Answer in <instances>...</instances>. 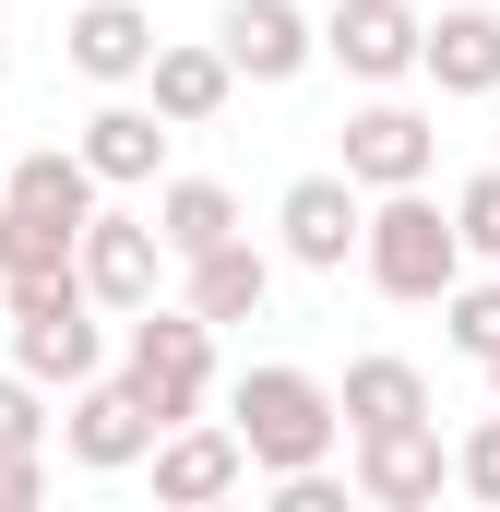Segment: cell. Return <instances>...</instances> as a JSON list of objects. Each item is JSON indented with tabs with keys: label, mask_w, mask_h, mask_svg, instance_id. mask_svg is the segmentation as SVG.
Listing matches in <instances>:
<instances>
[{
	"label": "cell",
	"mask_w": 500,
	"mask_h": 512,
	"mask_svg": "<svg viewBox=\"0 0 500 512\" xmlns=\"http://www.w3.org/2000/svg\"><path fill=\"white\" fill-rule=\"evenodd\" d=\"M0 310H12V370L24 382H96L108 370V334H96V298H84V274H24V286H0Z\"/></svg>",
	"instance_id": "obj_4"
},
{
	"label": "cell",
	"mask_w": 500,
	"mask_h": 512,
	"mask_svg": "<svg viewBox=\"0 0 500 512\" xmlns=\"http://www.w3.org/2000/svg\"><path fill=\"white\" fill-rule=\"evenodd\" d=\"M0 453H48V382L0 370Z\"/></svg>",
	"instance_id": "obj_24"
},
{
	"label": "cell",
	"mask_w": 500,
	"mask_h": 512,
	"mask_svg": "<svg viewBox=\"0 0 500 512\" xmlns=\"http://www.w3.org/2000/svg\"><path fill=\"white\" fill-rule=\"evenodd\" d=\"M0 203H24V215H48V227H84V215H96V167H84L72 143H36V155L0 167Z\"/></svg>",
	"instance_id": "obj_18"
},
{
	"label": "cell",
	"mask_w": 500,
	"mask_h": 512,
	"mask_svg": "<svg viewBox=\"0 0 500 512\" xmlns=\"http://www.w3.org/2000/svg\"><path fill=\"white\" fill-rule=\"evenodd\" d=\"M358 274H370L381 298H417V310L465 274V239H453V215L429 203V179H417V191H381L370 215H358Z\"/></svg>",
	"instance_id": "obj_2"
},
{
	"label": "cell",
	"mask_w": 500,
	"mask_h": 512,
	"mask_svg": "<svg viewBox=\"0 0 500 512\" xmlns=\"http://www.w3.org/2000/svg\"><path fill=\"white\" fill-rule=\"evenodd\" d=\"M84 167H96V191H155V167H167V120L143 108V96H120L108 84V108L84 120V143H72Z\"/></svg>",
	"instance_id": "obj_14"
},
{
	"label": "cell",
	"mask_w": 500,
	"mask_h": 512,
	"mask_svg": "<svg viewBox=\"0 0 500 512\" xmlns=\"http://www.w3.org/2000/svg\"><path fill=\"white\" fill-rule=\"evenodd\" d=\"M429 155H441V131H429V108H405V96H370L346 120V179L358 191H417Z\"/></svg>",
	"instance_id": "obj_11"
},
{
	"label": "cell",
	"mask_w": 500,
	"mask_h": 512,
	"mask_svg": "<svg viewBox=\"0 0 500 512\" xmlns=\"http://www.w3.org/2000/svg\"><path fill=\"white\" fill-rule=\"evenodd\" d=\"M453 239H465V262H500V167H477L453 191Z\"/></svg>",
	"instance_id": "obj_23"
},
{
	"label": "cell",
	"mask_w": 500,
	"mask_h": 512,
	"mask_svg": "<svg viewBox=\"0 0 500 512\" xmlns=\"http://www.w3.org/2000/svg\"><path fill=\"white\" fill-rule=\"evenodd\" d=\"M215 48H227V72H239V84H298V72L322 60V24H310L298 0H227Z\"/></svg>",
	"instance_id": "obj_9"
},
{
	"label": "cell",
	"mask_w": 500,
	"mask_h": 512,
	"mask_svg": "<svg viewBox=\"0 0 500 512\" xmlns=\"http://www.w3.org/2000/svg\"><path fill=\"white\" fill-rule=\"evenodd\" d=\"M227 96H239L227 48H179V36H155V60H143V108H155L167 131H203V120H227Z\"/></svg>",
	"instance_id": "obj_15"
},
{
	"label": "cell",
	"mask_w": 500,
	"mask_h": 512,
	"mask_svg": "<svg viewBox=\"0 0 500 512\" xmlns=\"http://www.w3.org/2000/svg\"><path fill=\"white\" fill-rule=\"evenodd\" d=\"M48 501V453H0V512H36Z\"/></svg>",
	"instance_id": "obj_27"
},
{
	"label": "cell",
	"mask_w": 500,
	"mask_h": 512,
	"mask_svg": "<svg viewBox=\"0 0 500 512\" xmlns=\"http://www.w3.org/2000/svg\"><path fill=\"white\" fill-rule=\"evenodd\" d=\"M262 298H274V251H250V239H215V251L179 262V310L191 322H262Z\"/></svg>",
	"instance_id": "obj_13"
},
{
	"label": "cell",
	"mask_w": 500,
	"mask_h": 512,
	"mask_svg": "<svg viewBox=\"0 0 500 512\" xmlns=\"http://www.w3.org/2000/svg\"><path fill=\"white\" fill-rule=\"evenodd\" d=\"M60 48H72L84 84H143V60H155V12H143V0H84V12L60 24Z\"/></svg>",
	"instance_id": "obj_17"
},
{
	"label": "cell",
	"mask_w": 500,
	"mask_h": 512,
	"mask_svg": "<svg viewBox=\"0 0 500 512\" xmlns=\"http://www.w3.org/2000/svg\"><path fill=\"white\" fill-rule=\"evenodd\" d=\"M441 346H453V358H489V346H500V262L441 286Z\"/></svg>",
	"instance_id": "obj_21"
},
{
	"label": "cell",
	"mask_w": 500,
	"mask_h": 512,
	"mask_svg": "<svg viewBox=\"0 0 500 512\" xmlns=\"http://www.w3.org/2000/svg\"><path fill=\"white\" fill-rule=\"evenodd\" d=\"M417 24L429 12H405V0H334L322 12V60L346 84H405L417 72Z\"/></svg>",
	"instance_id": "obj_10"
},
{
	"label": "cell",
	"mask_w": 500,
	"mask_h": 512,
	"mask_svg": "<svg viewBox=\"0 0 500 512\" xmlns=\"http://www.w3.org/2000/svg\"><path fill=\"white\" fill-rule=\"evenodd\" d=\"M60 441H72V465H84V477H131V465H143V441H155V417L131 405V382H108V370H96V382H72Z\"/></svg>",
	"instance_id": "obj_12"
},
{
	"label": "cell",
	"mask_w": 500,
	"mask_h": 512,
	"mask_svg": "<svg viewBox=\"0 0 500 512\" xmlns=\"http://www.w3.org/2000/svg\"><path fill=\"white\" fill-rule=\"evenodd\" d=\"M334 417H346V429H393V417H429V370H417V358H358V370L334 382Z\"/></svg>",
	"instance_id": "obj_20"
},
{
	"label": "cell",
	"mask_w": 500,
	"mask_h": 512,
	"mask_svg": "<svg viewBox=\"0 0 500 512\" xmlns=\"http://www.w3.org/2000/svg\"><path fill=\"white\" fill-rule=\"evenodd\" d=\"M477 370H489V405H500V346H489V358H477Z\"/></svg>",
	"instance_id": "obj_28"
},
{
	"label": "cell",
	"mask_w": 500,
	"mask_h": 512,
	"mask_svg": "<svg viewBox=\"0 0 500 512\" xmlns=\"http://www.w3.org/2000/svg\"><path fill=\"white\" fill-rule=\"evenodd\" d=\"M143 465H155V501H179V512L250 489V453H239V429H227V417H179V429H155V441H143Z\"/></svg>",
	"instance_id": "obj_8"
},
{
	"label": "cell",
	"mask_w": 500,
	"mask_h": 512,
	"mask_svg": "<svg viewBox=\"0 0 500 512\" xmlns=\"http://www.w3.org/2000/svg\"><path fill=\"white\" fill-rule=\"evenodd\" d=\"M72 274H84V298L96 310H143L155 286H167V239H155V215H120V203H96L84 227H72Z\"/></svg>",
	"instance_id": "obj_5"
},
{
	"label": "cell",
	"mask_w": 500,
	"mask_h": 512,
	"mask_svg": "<svg viewBox=\"0 0 500 512\" xmlns=\"http://www.w3.org/2000/svg\"><path fill=\"white\" fill-rule=\"evenodd\" d=\"M453 489H465V501H489V512H500V405H489V417H477V429H465V441H453Z\"/></svg>",
	"instance_id": "obj_25"
},
{
	"label": "cell",
	"mask_w": 500,
	"mask_h": 512,
	"mask_svg": "<svg viewBox=\"0 0 500 512\" xmlns=\"http://www.w3.org/2000/svg\"><path fill=\"white\" fill-rule=\"evenodd\" d=\"M417 72L441 96H500V12L489 0H453L441 24H417Z\"/></svg>",
	"instance_id": "obj_16"
},
{
	"label": "cell",
	"mask_w": 500,
	"mask_h": 512,
	"mask_svg": "<svg viewBox=\"0 0 500 512\" xmlns=\"http://www.w3.org/2000/svg\"><path fill=\"white\" fill-rule=\"evenodd\" d=\"M155 239H167V262L239 239V191H227V179H155Z\"/></svg>",
	"instance_id": "obj_19"
},
{
	"label": "cell",
	"mask_w": 500,
	"mask_h": 512,
	"mask_svg": "<svg viewBox=\"0 0 500 512\" xmlns=\"http://www.w3.org/2000/svg\"><path fill=\"white\" fill-rule=\"evenodd\" d=\"M120 382H131V405H143L155 429L203 417V393H215V322H191V310L143 298V310H131V334H120Z\"/></svg>",
	"instance_id": "obj_3"
},
{
	"label": "cell",
	"mask_w": 500,
	"mask_h": 512,
	"mask_svg": "<svg viewBox=\"0 0 500 512\" xmlns=\"http://www.w3.org/2000/svg\"><path fill=\"white\" fill-rule=\"evenodd\" d=\"M358 453V501L370 512H429L453 489V453H441V417H393V429H346Z\"/></svg>",
	"instance_id": "obj_6"
},
{
	"label": "cell",
	"mask_w": 500,
	"mask_h": 512,
	"mask_svg": "<svg viewBox=\"0 0 500 512\" xmlns=\"http://www.w3.org/2000/svg\"><path fill=\"white\" fill-rule=\"evenodd\" d=\"M227 429H239L250 477H286V465H334V441H346V417H334V382H310V370H286V358L239 370V393H227Z\"/></svg>",
	"instance_id": "obj_1"
},
{
	"label": "cell",
	"mask_w": 500,
	"mask_h": 512,
	"mask_svg": "<svg viewBox=\"0 0 500 512\" xmlns=\"http://www.w3.org/2000/svg\"><path fill=\"white\" fill-rule=\"evenodd\" d=\"M0 72H12V48H0Z\"/></svg>",
	"instance_id": "obj_29"
},
{
	"label": "cell",
	"mask_w": 500,
	"mask_h": 512,
	"mask_svg": "<svg viewBox=\"0 0 500 512\" xmlns=\"http://www.w3.org/2000/svg\"><path fill=\"white\" fill-rule=\"evenodd\" d=\"M24 274H72V227H48V215L0 203V286H24Z\"/></svg>",
	"instance_id": "obj_22"
},
{
	"label": "cell",
	"mask_w": 500,
	"mask_h": 512,
	"mask_svg": "<svg viewBox=\"0 0 500 512\" xmlns=\"http://www.w3.org/2000/svg\"><path fill=\"white\" fill-rule=\"evenodd\" d=\"M274 512H346V477L334 465H286L274 477Z\"/></svg>",
	"instance_id": "obj_26"
},
{
	"label": "cell",
	"mask_w": 500,
	"mask_h": 512,
	"mask_svg": "<svg viewBox=\"0 0 500 512\" xmlns=\"http://www.w3.org/2000/svg\"><path fill=\"white\" fill-rule=\"evenodd\" d=\"M0 167H12V155H0Z\"/></svg>",
	"instance_id": "obj_30"
},
{
	"label": "cell",
	"mask_w": 500,
	"mask_h": 512,
	"mask_svg": "<svg viewBox=\"0 0 500 512\" xmlns=\"http://www.w3.org/2000/svg\"><path fill=\"white\" fill-rule=\"evenodd\" d=\"M358 215H370V191H358L346 167H310V179H286V203H274V251L298 262V274H346V262H358Z\"/></svg>",
	"instance_id": "obj_7"
}]
</instances>
